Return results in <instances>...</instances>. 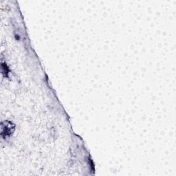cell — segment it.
<instances>
[{
	"label": "cell",
	"mask_w": 176,
	"mask_h": 176,
	"mask_svg": "<svg viewBox=\"0 0 176 176\" xmlns=\"http://www.w3.org/2000/svg\"><path fill=\"white\" fill-rule=\"evenodd\" d=\"M15 129V125L10 122V121H4L2 123V131L1 135L4 138L6 137L10 136L11 134L14 131Z\"/></svg>",
	"instance_id": "cell-1"
},
{
	"label": "cell",
	"mask_w": 176,
	"mask_h": 176,
	"mask_svg": "<svg viewBox=\"0 0 176 176\" xmlns=\"http://www.w3.org/2000/svg\"><path fill=\"white\" fill-rule=\"evenodd\" d=\"M2 74L4 75L5 76H8V66L6 65V63H2Z\"/></svg>",
	"instance_id": "cell-2"
}]
</instances>
